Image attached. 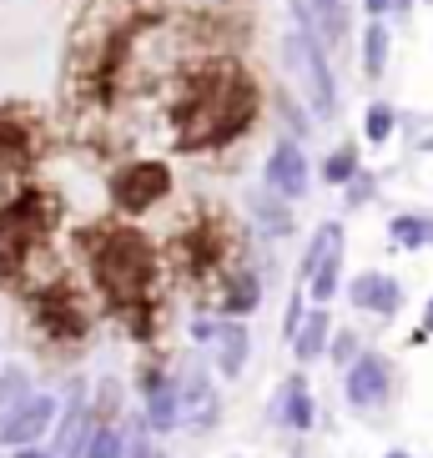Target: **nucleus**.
I'll list each match as a JSON object with an SVG mask.
<instances>
[{
	"mask_svg": "<svg viewBox=\"0 0 433 458\" xmlns=\"http://www.w3.org/2000/svg\"><path fill=\"white\" fill-rule=\"evenodd\" d=\"M252 116H258V86L247 81V71L237 66L202 71L197 81H187V96L176 106V147L182 151L222 147L237 131H247Z\"/></svg>",
	"mask_w": 433,
	"mask_h": 458,
	"instance_id": "nucleus-1",
	"label": "nucleus"
},
{
	"mask_svg": "<svg viewBox=\"0 0 433 458\" xmlns=\"http://www.w3.org/2000/svg\"><path fill=\"white\" fill-rule=\"evenodd\" d=\"M86 242H91V267H96V283L106 293L111 312L132 318V327H147L151 283H157L151 242L136 237V232H96Z\"/></svg>",
	"mask_w": 433,
	"mask_h": 458,
	"instance_id": "nucleus-2",
	"label": "nucleus"
},
{
	"mask_svg": "<svg viewBox=\"0 0 433 458\" xmlns=\"http://www.w3.org/2000/svg\"><path fill=\"white\" fill-rule=\"evenodd\" d=\"M51 222H55L51 202H46V197H36V191L0 207V272H5V277L26 267V257L46 242Z\"/></svg>",
	"mask_w": 433,
	"mask_h": 458,
	"instance_id": "nucleus-3",
	"label": "nucleus"
},
{
	"mask_svg": "<svg viewBox=\"0 0 433 458\" xmlns=\"http://www.w3.org/2000/svg\"><path fill=\"white\" fill-rule=\"evenodd\" d=\"M283 61H287V71H293L298 91L312 101L318 122H333V116H338V91H333V71H327L323 46L312 41L308 30H293L283 41Z\"/></svg>",
	"mask_w": 433,
	"mask_h": 458,
	"instance_id": "nucleus-4",
	"label": "nucleus"
},
{
	"mask_svg": "<svg viewBox=\"0 0 433 458\" xmlns=\"http://www.w3.org/2000/svg\"><path fill=\"white\" fill-rule=\"evenodd\" d=\"M172 191V172L162 162H132L111 176V202L122 212H147L151 202H162Z\"/></svg>",
	"mask_w": 433,
	"mask_h": 458,
	"instance_id": "nucleus-5",
	"label": "nucleus"
},
{
	"mask_svg": "<svg viewBox=\"0 0 433 458\" xmlns=\"http://www.w3.org/2000/svg\"><path fill=\"white\" fill-rule=\"evenodd\" d=\"M51 418H55V398L30 393L26 403H21L11 418H5V423H0V444H5V448H30L46 428H51Z\"/></svg>",
	"mask_w": 433,
	"mask_h": 458,
	"instance_id": "nucleus-6",
	"label": "nucleus"
},
{
	"mask_svg": "<svg viewBox=\"0 0 433 458\" xmlns=\"http://www.w3.org/2000/svg\"><path fill=\"white\" fill-rule=\"evenodd\" d=\"M293 15L318 46H338L348 36V15H343L338 0H293Z\"/></svg>",
	"mask_w": 433,
	"mask_h": 458,
	"instance_id": "nucleus-7",
	"label": "nucleus"
},
{
	"mask_svg": "<svg viewBox=\"0 0 433 458\" xmlns=\"http://www.w3.org/2000/svg\"><path fill=\"white\" fill-rule=\"evenodd\" d=\"M36 323L55 337H81L86 333V312L76 308V297L66 287H51V293L36 297Z\"/></svg>",
	"mask_w": 433,
	"mask_h": 458,
	"instance_id": "nucleus-8",
	"label": "nucleus"
},
{
	"mask_svg": "<svg viewBox=\"0 0 433 458\" xmlns=\"http://www.w3.org/2000/svg\"><path fill=\"white\" fill-rule=\"evenodd\" d=\"M267 187L277 191V197H302V191H308V157H302L298 141H283V147L272 151Z\"/></svg>",
	"mask_w": 433,
	"mask_h": 458,
	"instance_id": "nucleus-9",
	"label": "nucleus"
},
{
	"mask_svg": "<svg viewBox=\"0 0 433 458\" xmlns=\"http://www.w3.org/2000/svg\"><path fill=\"white\" fill-rule=\"evenodd\" d=\"M91 438H96V428H91V413H86V403H81V388H76V398H71L66 418H61V428H55L51 458H81Z\"/></svg>",
	"mask_w": 433,
	"mask_h": 458,
	"instance_id": "nucleus-10",
	"label": "nucleus"
},
{
	"mask_svg": "<svg viewBox=\"0 0 433 458\" xmlns=\"http://www.w3.org/2000/svg\"><path fill=\"white\" fill-rule=\"evenodd\" d=\"M348 297L368 312H383V318H393V312L403 308V293H398V283H393L388 272H363V277H352Z\"/></svg>",
	"mask_w": 433,
	"mask_h": 458,
	"instance_id": "nucleus-11",
	"label": "nucleus"
},
{
	"mask_svg": "<svg viewBox=\"0 0 433 458\" xmlns=\"http://www.w3.org/2000/svg\"><path fill=\"white\" fill-rule=\"evenodd\" d=\"M348 398L358 408H373V403H383V398H388V368H383V358L363 352V358L348 368Z\"/></svg>",
	"mask_w": 433,
	"mask_h": 458,
	"instance_id": "nucleus-12",
	"label": "nucleus"
},
{
	"mask_svg": "<svg viewBox=\"0 0 433 458\" xmlns=\"http://www.w3.org/2000/svg\"><path fill=\"white\" fill-rule=\"evenodd\" d=\"M30 157H36V126H30L26 116L5 111V116H0V172L26 166Z\"/></svg>",
	"mask_w": 433,
	"mask_h": 458,
	"instance_id": "nucleus-13",
	"label": "nucleus"
},
{
	"mask_svg": "<svg viewBox=\"0 0 433 458\" xmlns=\"http://www.w3.org/2000/svg\"><path fill=\"white\" fill-rule=\"evenodd\" d=\"M242 363H247V327L216 323V368H222V377H237Z\"/></svg>",
	"mask_w": 433,
	"mask_h": 458,
	"instance_id": "nucleus-14",
	"label": "nucleus"
},
{
	"mask_svg": "<svg viewBox=\"0 0 433 458\" xmlns=\"http://www.w3.org/2000/svg\"><path fill=\"white\" fill-rule=\"evenodd\" d=\"M176 418H182V388L172 377H157L147 398V423L151 428H176Z\"/></svg>",
	"mask_w": 433,
	"mask_h": 458,
	"instance_id": "nucleus-15",
	"label": "nucleus"
},
{
	"mask_svg": "<svg viewBox=\"0 0 433 458\" xmlns=\"http://www.w3.org/2000/svg\"><path fill=\"white\" fill-rule=\"evenodd\" d=\"M338 247H343V227H338V222H323V227L312 232L308 257H302V277H318V272H323V262L338 252Z\"/></svg>",
	"mask_w": 433,
	"mask_h": 458,
	"instance_id": "nucleus-16",
	"label": "nucleus"
},
{
	"mask_svg": "<svg viewBox=\"0 0 433 458\" xmlns=\"http://www.w3.org/2000/svg\"><path fill=\"white\" fill-rule=\"evenodd\" d=\"M182 418L187 423H212V388H207V373H191L187 388H182Z\"/></svg>",
	"mask_w": 433,
	"mask_h": 458,
	"instance_id": "nucleus-17",
	"label": "nucleus"
},
{
	"mask_svg": "<svg viewBox=\"0 0 433 458\" xmlns=\"http://www.w3.org/2000/svg\"><path fill=\"white\" fill-rule=\"evenodd\" d=\"M323 343H327V312H308V323L298 327V337H293L298 363H312V358L323 352Z\"/></svg>",
	"mask_w": 433,
	"mask_h": 458,
	"instance_id": "nucleus-18",
	"label": "nucleus"
},
{
	"mask_svg": "<svg viewBox=\"0 0 433 458\" xmlns=\"http://www.w3.org/2000/svg\"><path fill=\"white\" fill-rule=\"evenodd\" d=\"M277 413H283V423H293V428H308L312 423V403H308V383H302V377H293L283 388V408H277Z\"/></svg>",
	"mask_w": 433,
	"mask_h": 458,
	"instance_id": "nucleus-19",
	"label": "nucleus"
},
{
	"mask_svg": "<svg viewBox=\"0 0 433 458\" xmlns=\"http://www.w3.org/2000/svg\"><path fill=\"white\" fill-rule=\"evenodd\" d=\"M262 302V283L252 277V272H242V277H232V287L222 293V308L237 318V312H247V308H258Z\"/></svg>",
	"mask_w": 433,
	"mask_h": 458,
	"instance_id": "nucleus-20",
	"label": "nucleus"
},
{
	"mask_svg": "<svg viewBox=\"0 0 433 458\" xmlns=\"http://www.w3.org/2000/svg\"><path fill=\"white\" fill-rule=\"evenodd\" d=\"M388 41H393V36L378 26V21H373V26L363 30V71L373 76V81H378L383 66H388Z\"/></svg>",
	"mask_w": 433,
	"mask_h": 458,
	"instance_id": "nucleus-21",
	"label": "nucleus"
},
{
	"mask_svg": "<svg viewBox=\"0 0 433 458\" xmlns=\"http://www.w3.org/2000/svg\"><path fill=\"white\" fill-rule=\"evenodd\" d=\"M26 398H30V377L21 373V368H5V373H0V423L26 403Z\"/></svg>",
	"mask_w": 433,
	"mask_h": 458,
	"instance_id": "nucleus-22",
	"label": "nucleus"
},
{
	"mask_svg": "<svg viewBox=\"0 0 433 458\" xmlns=\"http://www.w3.org/2000/svg\"><path fill=\"white\" fill-rule=\"evenodd\" d=\"M388 237L398 247H423V242L433 247V222H429V216H393Z\"/></svg>",
	"mask_w": 433,
	"mask_h": 458,
	"instance_id": "nucleus-23",
	"label": "nucleus"
},
{
	"mask_svg": "<svg viewBox=\"0 0 433 458\" xmlns=\"http://www.w3.org/2000/svg\"><path fill=\"white\" fill-rule=\"evenodd\" d=\"M323 176L333 182V187H338V182H352V176H358V157H352V147L333 151V157L323 162Z\"/></svg>",
	"mask_w": 433,
	"mask_h": 458,
	"instance_id": "nucleus-24",
	"label": "nucleus"
},
{
	"mask_svg": "<svg viewBox=\"0 0 433 458\" xmlns=\"http://www.w3.org/2000/svg\"><path fill=\"white\" fill-rule=\"evenodd\" d=\"M338 272H343V247H338L333 257H327V262H323V272L312 277V297H318V302H327V297L338 293Z\"/></svg>",
	"mask_w": 433,
	"mask_h": 458,
	"instance_id": "nucleus-25",
	"label": "nucleus"
},
{
	"mask_svg": "<svg viewBox=\"0 0 433 458\" xmlns=\"http://www.w3.org/2000/svg\"><path fill=\"white\" fill-rule=\"evenodd\" d=\"M258 216L267 222V232H287V227H293V216H287V207L277 202L272 191H262V197H258Z\"/></svg>",
	"mask_w": 433,
	"mask_h": 458,
	"instance_id": "nucleus-26",
	"label": "nucleus"
},
{
	"mask_svg": "<svg viewBox=\"0 0 433 458\" xmlns=\"http://www.w3.org/2000/svg\"><path fill=\"white\" fill-rule=\"evenodd\" d=\"M363 136H368V141H388V136H393V111L388 106H368Z\"/></svg>",
	"mask_w": 433,
	"mask_h": 458,
	"instance_id": "nucleus-27",
	"label": "nucleus"
},
{
	"mask_svg": "<svg viewBox=\"0 0 433 458\" xmlns=\"http://www.w3.org/2000/svg\"><path fill=\"white\" fill-rule=\"evenodd\" d=\"M116 454H122V433L116 428H96V438L86 444L81 458H116Z\"/></svg>",
	"mask_w": 433,
	"mask_h": 458,
	"instance_id": "nucleus-28",
	"label": "nucleus"
},
{
	"mask_svg": "<svg viewBox=\"0 0 433 458\" xmlns=\"http://www.w3.org/2000/svg\"><path fill=\"white\" fill-rule=\"evenodd\" d=\"M368 191H373V182H368V176H358V182H352V202H363Z\"/></svg>",
	"mask_w": 433,
	"mask_h": 458,
	"instance_id": "nucleus-29",
	"label": "nucleus"
},
{
	"mask_svg": "<svg viewBox=\"0 0 433 458\" xmlns=\"http://www.w3.org/2000/svg\"><path fill=\"white\" fill-rule=\"evenodd\" d=\"M433 333V302H429V318H423V327H419V333H413V343H423V337H429Z\"/></svg>",
	"mask_w": 433,
	"mask_h": 458,
	"instance_id": "nucleus-30",
	"label": "nucleus"
},
{
	"mask_svg": "<svg viewBox=\"0 0 433 458\" xmlns=\"http://www.w3.org/2000/svg\"><path fill=\"white\" fill-rule=\"evenodd\" d=\"M363 5H368V11H373V15H383V11H388V5H393V0H363Z\"/></svg>",
	"mask_w": 433,
	"mask_h": 458,
	"instance_id": "nucleus-31",
	"label": "nucleus"
},
{
	"mask_svg": "<svg viewBox=\"0 0 433 458\" xmlns=\"http://www.w3.org/2000/svg\"><path fill=\"white\" fill-rule=\"evenodd\" d=\"M15 458H51V454H30V448H21V454H15Z\"/></svg>",
	"mask_w": 433,
	"mask_h": 458,
	"instance_id": "nucleus-32",
	"label": "nucleus"
},
{
	"mask_svg": "<svg viewBox=\"0 0 433 458\" xmlns=\"http://www.w3.org/2000/svg\"><path fill=\"white\" fill-rule=\"evenodd\" d=\"M408 5H413V0H393V11H408Z\"/></svg>",
	"mask_w": 433,
	"mask_h": 458,
	"instance_id": "nucleus-33",
	"label": "nucleus"
},
{
	"mask_svg": "<svg viewBox=\"0 0 433 458\" xmlns=\"http://www.w3.org/2000/svg\"><path fill=\"white\" fill-rule=\"evenodd\" d=\"M388 458H408V454H403V448H393V454H388Z\"/></svg>",
	"mask_w": 433,
	"mask_h": 458,
	"instance_id": "nucleus-34",
	"label": "nucleus"
},
{
	"mask_svg": "<svg viewBox=\"0 0 433 458\" xmlns=\"http://www.w3.org/2000/svg\"><path fill=\"white\" fill-rule=\"evenodd\" d=\"M147 458H162V454H147Z\"/></svg>",
	"mask_w": 433,
	"mask_h": 458,
	"instance_id": "nucleus-35",
	"label": "nucleus"
}]
</instances>
